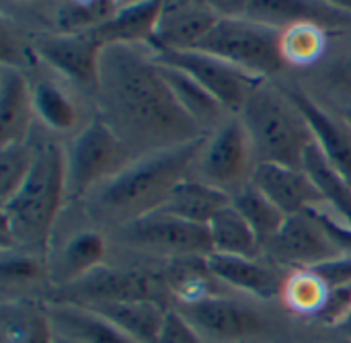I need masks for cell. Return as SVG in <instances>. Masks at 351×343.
<instances>
[{"label": "cell", "instance_id": "277c9868", "mask_svg": "<svg viewBox=\"0 0 351 343\" xmlns=\"http://www.w3.org/2000/svg\"><path fill=\"white\" fill-rule=\"evenodd\" d=\"M68 196L66 152L56 142L37 146L35 163L19 191L2 204L4 239L14 243L43 245Z\"/></svg>", "mask_w": 351, "mask_h": 343}, {"label": "cell", "instance_id": "83f0119b", "mask_svg": "<svg viewBox=\"0 0 351 343\" xmlns=\"http://www.w3.org/2000/svg\"><path fill=\"white\" fill-rule=\"evenodd\" d=\"M2 333L6 343H53L47 307L41 309L31 303L4 305Z\"/></svg>", "mask_w": 351, "mask_h": 343}, {"label": "cell", "instance_id": "7c38bea8", "mask_svg": "<svg viewBox=\"0 0 351 343\" xmlns=\"http://www.w3.org/2000/svg\"><path fill=\"white\" fill-rule=\"evenodd\" d=\"M179 313L206 343H243L267 331L265 319L255 309L222 296H204L183 303Z\"/></svg>", "mask_w": 351, "mask_h": 343}, {"label": "cell", "instance_id": "4dcf8cb0", "mask_svg": "<svg viewBox=\"0 0 351 343\" xmlns=\"http://www.w3.org/2000/svg\"><path fill=\"white\" fill-rule=\"evenodd\" d=\"M123 2L111 0H70L60 2L53 10L56 33H88L105 25Z\"/></svg>", "mask_w": 351, "mask_h": 343}, {"label": "cell", "instance_id": "cb8c5ba5", "mask_svg": "<svg viewBox=\"0 0 351 343\" xmlns=\"http://www.w3.org/2000/svg\"><path fill=\"white\" fill-rule=\"evenodd\" d=\"M302 171L311 177L317 191L321 193L323 204L337 214L346 224L351 226V185L343 175L329 163L321 146L315 144L306 150L302 161Z\"/></svg>", "mask_w": 351, "mask_h": 343}, {"label": "cell", "instance_id": "b9f144b4", "mask_svg": "<svg viewBox=\"0 0 351 343\" xmlns=\"http://www.w3.org/2000/svg\"><path fill=\"white\" fill-rule=\"evenodd\" d=\"M341 117L351 126V107H346V109H343V115H341Z\"/></svg>", "mask_w": 351, "mask_h": 343}, {"label": "cell", "instance_id": "e0dca14e", "mask_svg": "<svg viewBox=\"0 0 351 343\" xmlns=\"http://www.w3.org/2000/svg\"><path fill=\"white\" fill-rule=\"evenodd\" d=\"M292 101L304 113L308 126L313 128L315 140L329 158V163L343 175L351 185V126L343 117H333L317 101H313L302 91H288Z\"/></svg>", "mask_w": 351, "mask_h": 343}, {"label": "cell", "instance_id": "7a4b0ae2", "mask_svg": "<svg viewBox=\"0 0 351 343\" xmlns=\"http://www.w3.org/2000/svg\"><path fill=\"white\" fill-rule=\"evenodd\" d=\"M206 138L150 152L130 163L117 177L88 193V214L97 222L125 226L158 212L175 187L199 161Z\"/></svg>", "mask_w": 351, "mask_h": 343}, {"label": "cell", "instance_id": "5bb4252c", "mask_svg": "<svg viewBox=\"0 0 351 343\" xmlns=\"http://www.w3.org/2000/svg\"><path fill=\"white\" fill-rule=\"evenodd\" d=\"M220 21L214 2H162L156 23L152 51H191Z\"/></svg>", "mask_w": 351, "mask_h": 343}, {"label": "cell", "instance_id": "ffe728a7", "mask_svg": "<svg viewBox=\"0 0 351 343\" xmlns=\"http://www.w3.org/2000/svg\"><path fill=\"white\" fill-rule=\"evenodd\" d=\"M162 2H123L121 8L97 31V39L107 45H146L150 47L160 16Z\"/></svg>", "mask_w": 351, "mask_h": 343}, {"label": "cell", "instance_id": "2e32d148", "mask_svg": "<svg viewBox=\"0 0 351 343\" xmlns=\"http://www.w3.org/2000/svg\"><path fill=\"white\" fill-rule=\"evenodd\" d=\"M251 185L271 200L286 216L300 214L323 204L321 193L302 169L259 163L253 171Z\"/></svg>", "mask_w": 351, "mask_h": 343}, {"label": "cell", "instance_id": "8d00e7d4", "mask_svg": "<svg viewBox=\"0 0 351 343\" xmlns=\"http://www.w3.org/2000/svg\"><path fill=\"white\" fill-rule=\"evenodd\" d=\"M313 272H317V276L329 286V288H341V286H350L351 284V253L329 259L325 263H319L315 268H311Z\"/></svg>", "mask_w": 351, "mask_h": 343}, {"label": "cell", "instance_id": "f1b7e54d", "mask_svg": "<svg viewBox=\"0 0 351 343\" xmlns=\"http://www.w3.org/2000/svg\"><path fill=\"white\" fill-rule=\"evenodd\" d=\"M280 51L284 64L313 66L327 51V27L311 21L292 23L280 31Z\"/></svg>", "mask_w": 351, "mask_h": 343}, {"label": "cell", "instance_id": "8fae6325", "mask_svg": "<svg viewBox=\"0 0 351 343\" xmlns=\"http://www.w3.org/2000/svg\"><path fill=\"white\" fill-rule=\"evenodd\" d=\"M154 58L167 66H173L195 82H199L224 109L239 111L245 107L247 99L253 91L265 82L261 78L249 76L243 70L218 60L206 51L191 49V51H152Z\"/></svg>", "mask_w": 351, "mask_h": 343}, {"label": "cell", "instance_id": "603a6c76", "mask_svg": "<svg viewBox=\"0 0 351 343\" xmlns=\"http://www.w3.org/2000/svg\"><path fill=\"white\" fill-rule=\"evenodd\" d=\"M140 343H156L169 309L158 303H107L88 307Z\"/></svg>", "mask_w": 351, "mask_h": 343}, {"label": "cell", "instance_id": "1f68e13d", "mask_svg": "<svg viewBox=\"0 0 351 343\" xmlns=\"http://www.w3.org/2000/svg\"><path fill=\"white\" fill-rule=\"evenodd\" d=\"M284 303L286 307L300 315V317H317L329 296V286L313 272L311 268L306 270H296L284 284L282 288Z\"/></svg>", "mask_w": 351, "mask_h": 343}, {"label": "cell", "instance_id": "ac0fdd59", "mask_svg": "<svg viewBox=\"0 0 351 343\" xmlns=\"http://www.w3.org/2000/svg\"><path fill=\"white\" fill-rule=\"evenodd\" d=\"M35 115L33 86L16 66L0 70V146L27 142L31 119Z\"/></svg>", "mask_w": 351, "mask_h": 343}, {"label": "cell", "instance_id": "4316f807", "mask_svg": "<svg viewBox=\"0 0 351 343\" xmlns=\"http://www.w3.org/2000/svg\"><path fill=\"white\" fill-rule=\"evenodd\" d=\"M105 257V241L95 230H84L74 235L60 253V261L56 265V276L64 286H70L95 270L101 268Z\"/></svg>", "mask_w": 351, "mask_h": 343}, {"label": "cell", "instance_id": "7402d4cb", "mask_svg": "<svg viewBox=\"0 0 351 343\" xmlns=\"http://www.w3.org/2000/svg\"><path fill=\"white\" fill-rule=\"evenodd\" d=\"M206 268L210 276L224 282L226 286L257 296L261 300L274 298L280 290L276 274L257 259L212 253L210 257H206Z\"/></svg>", "mask_w": 351, "mask_h": 343}, {"label": "cell", "instance_id": "d4e9b609", "mask_svg": "<svg viewBox=\"0 0 351 343\" xmlns=\"http://www.w3.org/2000/svg\"><path fill=\"white\" fill-rule=\"evenodd\" d=\"M208 230L212 241V253L257 259L263 249L253 228L234 210L232 204L208 224Z\"/></svg>", "mask_w": 351, "mask_h": 343}, {"label": "cell", "instance_id": "836d02e7", "mask_svg": "<svg viewBox=\"0 0 351 343\" xmlns=\"http://www.w3.org/2000/svg\"><path fill=\"white\" fill-rule=\"evenodd\" d=\"M37 148H31L27 142L0 146V198L2 204H6L19 187L25 183V179L31 173V167L35 163Z\"/></svg>", "mask_w": 351, "mask_h": 343}, {"label": "cell", "instance_id": "f546056e", "mask_svg": "<svg viewBox=\"0 0 351 343\" xmlns=\"http://www.w3.org/2000/svg\"><path fill=\"white\" fill-rule=\"evenodd\" d=\"M232 206L253 228L261 247H265L280 233V228L284 226V222L288 218L271 200H267L251 183L232 196Z\"/></svg>", "mask_w": 351, "mask_h": 343}, {"label": "cell", "instance_id": "ba28073f", "mask_svg": "<svg viewBox=\"0 0 351 343\" xmlns=\"http://www.w3.org/2000/svg\"><path fill=\"white\" fill-rule=\"evenodd\" d=\"M202 181L226 191L230 198L251 183L257 158L241 117L226 119L206 140L199 154Z\"/></svg>", "mask_w": 351, "mask_h": 343}, {"label": "cell", "instance_id": "d590c367", "mask_svg": "<svg viewBox=\"0 0 351 343\" xmlns=\"http://www.w3.org/2000/svg\"><path fill=\"white\" fill-rule=\"evenodd\" d=\"M156 343H206L202 335L193 329V325L179 313V311H169L162 331L158 335Z\"/></svg>", "mask_w": 351, "mask_h": 343}, {"label": "cell", "instance_id": "4fadbf2b", "mask_svg": "<svg viewBox=\"0 0 351 343\" xmlns=\"http://www.w3.org/2000/svg\"><path fill=\"white\" fill-rule=\"evenodd\" d=\"M33 49L62 76L84 88L97 91L105 45L97 39L93 31L43 35L35 39Z\"/></svg>", "mask_w": 351, "mask_h": 343}, {"label": "cell", "instance_id": "9a60e30c", "mask_svg": "<svg viewBox=\"0 0 351 343\" xmlns=\"http://www.w3.org/2000/svg\"><path fill=\"white\" fill-rule=\"evenodd\" d=\"M220 16H243L271 27H288L292 23H319L323 27L346 25L351 12L335 2H304V0H263V2H214Z\"/></svg>", "mask_w": 351, "mask_h": 343}, {"label": "cell", "instance_id": "9c48e42d", "mask_svg": "<svg viewBox=\"0 0 351 343\" xmlns=\"http://www.w3.org/2000/svg\"><path fill=\"white\" fill-rule=\"evenodd\" d=\"M64 296L56 303L95 307L107 303H158L169 296V282L162 276L138 270L99 268L86 278L64 286Z\"/></svg>", "mask_w": 351, "mask_h": 343}, {"label": "cell", "instance_id": "30bf717a", "mask_svg": "<svg viewBox=\"0 0 351 343\" xmlns=\"http://www.w3.org/2000/svg\"><path fill=\"white\" fill-rule=\"evenodd\" d=\"M121 241L128 247L165 255V257H210L212 241L208 226L191 224L165 212L148 214L121 228Z\"/></svg>", "mask_w": 351, "mask_h": 343}, {"label": "cell", "instance_id": "74e56055", "mask_svg": "<svg viewBox=\"0 0 351 343\" xmlns=\"http://www.w3.org/2000/svg\"><path fill=\"white\" fill-rule=\"evenodd\" d=\"M327 82L337 95L351 103V49L331 64V68L327 70Z\"/></svg>", "mask_w": 351, "mask_h": 343}, {"label": "cell", "instance_id": "ab89813d", "mask_svg": "<svg viewBox=\"0 0 351 343\" xmlns=\"http://www.w3.org/2000/svg\"><path fill=\"white\" fill-rule=\"evenodd\" d=\"M339 331H341V333H343V335H346V338L351 342V315L348 317V321L339 327Z\"/></svg>", "mask_w": 351, "mask_h": 343}, {"label": "cell", "instance_id": "d6a6232c", "mask_svg": "<svg viewBox=\"0 0 351 343\" xmlns=\"http://www.w3.org/2000/svg\"><path fill=\"white\" fill-rule=\"evenodd\" d=\"M33 105L35 115L53 132H68L76 126V107L72 99L53 82H35Z\"/></svg>", "mask_w": 351, "mask_h": 343}, {"label": "cell", "instance_id": "6da1fadb", "mask_svg": "<svg viewBox=\"0 0 351 343\" xmlns=\"http://www.w3.org/2000/svg\"><path fill=\"white\" fill-rule=\"evenodd\" d=\"M97 95L99 117L136 158L206 138L177 103L158 60L146 45H107Z\"/></svg>", "mask_w": 351, "mask_h": 343}, {"label": "cell", "instance_id": "44dd1931", "mask_svg": "<svg viewBox=\"0 0 351 343\" xmlns=\"http://www.w3.org/2000/svg\"><path fill=\"white\" fill-rule=\"evenodd\" d=\"M230 204L232 198L226 191L202 179H185L175 187V191L158 212H165L191 224L208 226Z\"/></svg>", "mask_w": 351, "mask_h": 343}, {"label": "cell", "instance_id": "8992f818", "mask_svg": "<svg viewBox=\"0 0 351 343\" xmlns=\"http://www.w3.org/2000/svg\"><path fill=\"white\" fill-rule=\"evenodd\" d=\"M280 31L243 16H220L197 49L265 80L286 66L280 51Z\"/></svg>", "mask_w": 351, "mask_h": 343}, {"label": "cell", "instance_id": "5b68a950", "mask_svg": "<svg viewBox=\"0 0 351 343\" xmlns=\"http://www.w3.org/2000/svg\"><path fill=\"white\" fill-rule=\"evenodd\" d=\"M319 206L286 218L280 233L265 245L267 253L296 270L315 268L351 251V226Z\"/></svg>", "mask_w": 351, "mask_h": 343}, {"label": "cell", "instance_id": "60d3db41", "mask_svg": "<svg viewBox=\"0 0 351 343\" xmlns=\"http://www.w3.org/2000/svg\"><path fill=\"white\" fill-rule=\"evenodd\" d=\"M53 343H76V342H72V340H68V338H64V335L53 333Z\"/></svg>", "mask_w": 351, "mask_h": 343}, {"label": "cell", "instance_id": "3957f363", "mask_svg": "<svg viewBox=\"0 0 351 343\" xmlns=\"http://www.w3.org/2000/svg\"><path fill=\"white\" fill-rule=\"evenodd\" d=\"M239 117L253 144L257 165L302 169L304 154L315 144V134L288 91L261 82Z\"/></svg>", "mask_w": 351, "mask_h": 343}, {"label": "cell", "instance_id": "52a82bcc", "mask_svg": "<svg viewBox=\"0 0 351 343\" xmlns=\"http://www.w3.org/2000/svg\"><path fill=\"white\" fill-rule=\"evenodd\" d=\"M136 156L123 140L101 119H93L74 140L66 154L68 196L80 198L93 193L117 177Z\"/></svg>", "mask_w": 351, "mask_h": 343}, {"label": "cell", "instance_id": "d6986e66", "mask_svg": "<svg viewBox=\"0 0 351 343\" xmlns=\"http://www.w3.org/2000/svg\"><path fill=\"white\" fill-rule=\"evenodd\" d=\"M53 333L76 343H140L97 311L70 303H51L47 307Z\"/></svg>", "mask_w": 351, "mask_h": 343}, {"label": "cell", "instance_id": "484cf974", "mask_svg": "<svg viewBox=\"0 0 351 343\" xmlns=\"http://www.w3.org/2000/svg\"><path fill=\"white\" fill-rule=\"evenodd\" d=\"M158 64H160V72H162L171 93L175 95L177 103L202 130L220 119V113L224 111V107L199 82H195L191 76H187L185 72H181L173 66H167L162 62H158Z\"/></svg>", "mask_w": 351, "mask_h": 343}, {"label": "cell", "instance_id": "e575fe53", "mask_svg": "<svg viewBox=\"0 0 351 343\" xmlns=\"http://www.w3.org/2000/svg\"><path fill=\"white\" fill-rule=\"evenodd\" d=\"M351 315V284L341 288H329V296L321 309V313L315 317L317 323L325 327H335L339 329L348 317Z\"/></svg>", "mask_w": 351, "mask_h": 343}, {"label": "cell", "instance_id": "f35d334b", "mask_svg": "<svg viewBox=\"0 0 351 343\" xmlns=\"http://www.w3.org/2000/svg\"><path fill=\"white\" fill-rule=\"evenodd\" d=\"M2 276L4 280H33L37 276V265L35 261L27 257H14V259H4L2 261Z\"/></svg>", "mask_w": 351, "mask_h": 343}]
</instances>
